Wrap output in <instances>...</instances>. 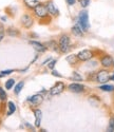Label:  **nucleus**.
I'll use <instances>...</instances> for the list:
<instances>
[{
    "label": "nucleus",
    "instance_id": "nucleus-5",
    "mask_svg": "<svg viewBox=\"0 0 114 132\" xmlns=\"http://www.w3.org/2000/svg\"><path fill=\"white\" fill-rule=\"evenodd\" d=\"M34 13H35L36 16H38V17H40V18H44L45 16L49 14L47 6H44V5L40 4V3H39L35 9H34Z\"/></svg>",
    "mask_w": 114,
    "mask_h": 132
},
{
    "label": "nucleus",
    "instance_id": "nucleus-10",
    "mask_svg": "<svg viewBox=\"0 0 114 132\" xmlns=\"http://www.w3.org/2000/svg\"><path fill=\"white\" fill-rule=\"evenodd\" d=\"M21 22H22V24H23L25 28H28L29 29L33 24V19L29 15H23V16L21 17Z\"/></svg>",
    "mask_w": 114,
    "mask_h": 132
},
{
    "label": "nucleus",
    "instance_id": "nucleus-2",
    "mask_svg": "<svg viewBox=\"0 0 114 132\" xmlns=\"http://www.w3.org/2000/svg\"><path fill=\"white\" fill-rule=\"evenodd\" d=\"M59 50L61 53H67L70 49V37L68 35H62L59 38Z\"/></svg>",
    "mask_w": 114,
    "mask_h": 132
},
{
    "label": "nucleus",
    "instance_id": "nucleus-21",
    "mask_svg": "<svg viewBox=\"0 0 114 132\" xmlns=\"http://www.w3.org/2000/svg\"><path fill=\"white\" fill-rule=\"evenodd\" d=\"M108 131H114V117H111L110 120H109Z\"/></svg>",
    "mask_w": 114,
    "mask_h": 132
},
{
    "label": "nucleus",
    "instance_id": "nucleus-12",
    "mask_svg": "<svg viewBox=\"0 0 114 132\" xmlns=\"http://www.w3.org/2000/svg\"><path fill=\"white\" fill-rule=\"evenodd\" d=\"M34 114H35V126L36 127H40L41 124V117H42V113L39 109H35L34 110Z\"/></svg>",
    "mask_w": 114,
    "mask_h": 132
},
{
    "label": "nucleus",
    "instance_id": "nucleus-20",
    "mask_svg": "<svg viewBox=\"0 0 114 132\" xmlns=\"http://www.w3.org/2000/svg\"><path fill=\"white\" fill-rule=\"evenodd\" d=\"M14 85H15V80L14 79H9L5 82V88H6V89H12V87Z\"/></svg>",
    "mask_w": 114,
    "mask_h": 132
},
{
    "label": "nucleus",
    "instance_id": "nucleus-22",
    "mask_svg": "<svg viewBox=\"0 0 114 132\" xmlns=\"http://www.w3.org/2000/svg\"><path fill=\"white\" fill-rule=\"evenodd\" d=\"M0 100L1 101H5L6 100V93L1 87H0Z\"/></svg>",
    "mask_w": 114,
    "mask_h": 132
},
{
    "label": "nucleus",
    "instance_id": "nucleus-14",
    "mask_svg": "<svg viewBox=\"0 0 114 132\" xmlns=\"http://www.w3.org/2000/svg\"><path fill=\"white\" fill-rule=\"evenodd\" d=\"M72 32H73V34L76 35V36H83V34H84V33H83L84 31H83L82 27L79 26V24L74 26V27L72 28Z\"/></svg>",
    "mask_w": 114,
    "mask_h": 132
},
{
    "label": "nucleus",
    "instance_id": "nucleus-18",
    "mask_svg": "<svg viewBox=\"0 0 114 132\" xmlns=\"http://www.w3.org/2000/svg\"><path fill=\"white\" fill-rule=\"evenodd\" d=\"M15 111H16V107H15L14 103H13V102H9V111H7V115L13 114Z\"/></svg>",
    "mask_w": 114,
    "mask_h": 132
},
{
    "label": "nucleus",
    "instance_id": "nucleus-30",
    "mask_svg": "<svg viewBox=\"0 0 114 132\" xmlns=\"http://www.w3.org/2000/svg\"><path fill=\"white\" fill-rule=\"evenodd\" d=\"M3 37H4V34H3L2 32H0V41L2 40V38H3Z\"/></svg>",
    "mask_w": 114,
    "mask_h": 132
},
{
    "label": "nucleus",
    "instance_id": "nucleus-24",
    "mask_svg": "<svg viewBox=\"0 0 114 132\" xmlns=\"http://www.w3.org/2000/svg\"><path fill=\"white\" fill-rule=\"evenodd\" d=\"M72 78H73L74 80H78V81H80V80L83 79V78H82V76L79 75L77 72H74V73H73V77H72Z\"/></svg>",
    "mask_w": 114,
    "mask_h": 132
},
{
    "label": "nucleus",
    "instance_id": "nucleus-31",
    "mask_svg": "<svg viewBox=\"0 0 114 132\" xmlns=\"http://www.w3.org/2000/svg\"><path fill=\"white\" fill-rule=\"evenodd\" d=\"M110 80H114V74L112 76H110Z\"/></svg>",
    "mask_w": 114,
    "mask_h": 132
},
{
    "label": "nucleus",
    "instance_id": "nucleus-16",
    "mask_svg": "<svg viewBox=\"0 0 114 132\" xmlns=\"http://www.w3.org/2000/svg\"><path fill=\"white\" fill-rule=\"evenodd\" d=\"M99 89L101 91H106V92H112L114 91V86H111V85H105V84H102L100 87H99Z\"/></svg>",
    "mask_w": 114,
    "mask_h": 132
},
{
    "label": "nucleus",
    "instance_id": "nucleus-26",
    "mask_svg": "<svg viewBox=\"0 0 114 132\" xmlns=\"http://www.w3.org/2000/svg\"><path fill=\"white\" fill-rule=\"evenodd\" d=\"M55 63H56V60H52V61L50 62V64H49V68H50V69H54Z\"/></svg>",
    "mask_w": 114,
    "mask_h": 132
},
{
    "label": "nucleus",
    "instance_id": "nucleus-15",
    "mask_svg": "<svg viewBox=\"0 0 114 132\" xmlns=\"http://www.w3.org/2000/svg\"><path fill=\"white\" fill-rule=\"evenodd\" d=\"M25 3L30 9H35L39 4V1L38 0H25Z\"/></svg>",
    "mask_w": 114,
    "mask_h": 132
},
{
    "label": "nucleus",
    "instance_id": "nucleus-23",
    "mask_svg": "<svg viewBox=\"0 0 114 132\" xmlns=\"http://www.w3.org/2000/svg\"><path fill=\"white\" fill-rule=\"evenodd\" d=\"M48 46H52V47H50L52 50H54V51H57V49H59V47L57 46V43L55 42V41H50L49 43H48Z\"/></svg>",
    "mask_w": 114,
    "mask_h": 132
},
{
    "label": "nucleus",
    "instance_id": "nucleus-27",
    "mask_svg": "<svg viewBox=\"0 0 114 132\" xmlns=\"http://www.w3.org/2000/svg\"><path fill=\"white\" fill-rule=\"evenodd\" d=\"M13 72V70H6V71H2V75H9V74H11Z\"/></svg>",
    "mask_w": 114,
    "mask_h": 132
},
{
    "label": "nucleus",
    "instance_id": "nucleus-17",
    "mask_svg": "<svg viewBox=\"0 0 114 132\" xmlns=\"http://www.w3.org/2000/svg\"><path fill=\"white\" fill-rule=\"evenodd\" d=\"M77 60H79L78 57H77V55H70V56L67 57V61L69 63H71V64H75Z\"/></svg>",
    "mask_w": 114,
    "mask_h": 132
},
{
    "label": "nucleus",
    "instance_id": "nucleus-6",
    "mask_svg": "<svg viewBox=\"0 0 114 132\" xmlns=\"http://www.w3.org/2000/svg\"><path fill=\"white\" fill-rule=\"evenodd\" d=\"M64 88H66L64 84L58 81L55 86H53L50 89V93H51V95H58V94H60L64 90Z\"/></svg>",
    "mask_w": 114,
    "mask_h": 132
},
{
    "label": "nucleus",
    "instance_id": "nucleus-8",
    "mask_svg": "<svg viewBox=\"0 0 114 132\" xmlns=\"http://www.w3.org/2000/svg\"><path fill=\"white\" fill-rule=\"evenodd\" d=\"M69 90L71 92H74V93H80V92H84L85 90V87L80 84H71L69 85Z\"/></svg>",
    "mask_w": 114,
    "mask_h": 132
},
{
    "label": "nucleus",
    "instance_id": "nucleus-29",
    "mask_svg": "<svg viewBox=\"0 0 114 132\" xmlns=\"http://www.w3.org/2000/svg\"><path fill=\"white\" fill-rule=\"evenodd\" d=\"M52 74H53L54 76H57V77H61V75H60L59 73H57L56 71H53V72H52Z\"/></svg>",
    "mask_w": 114,
    "mask_h": 132
},
{
    "label": "nucleus",
    "instance_id": "nucleus-11",
    "mask_svg": "<svg viewBox=\"0 0 114 132\" xmlns=\"http://www.w3.org/2000/svg\"><path fill=\"white\" fill-rule=\"evenodd\" d=\"M30 43H31V46L35 49L37 52H40V53H43V52H45V50H47V48H45L42 43H40V42H37V41H30Z\"/></svg>",
    "mask_w": 114,
    "mask_h": 132
},
{
    "label": "nucleus",
    "instance_id": "nucleus-25",
    "mask_svg": "<svg viewBox=\"0 0 114 132\" xmlns=\"http://www.w3.org/2000/svg\"><path fill=\"white\" fill-rule=\"evenodd\" d=\"M90 3V0H80V4L83 7H87Z\"/></svg>",
    "mask_w": 114,
    "mask_h": 132
},
{
    "label": "nucleus",
    "instance_id": "nucleus-4",
    "mask_svg": "<svg viewBox=\"0 0 114 132\" xmlns=\"http://www.w3.org/2000/svg\"><path fill=\"white\" fill-rule=\"evenodd\" d=\"M93 56H94V55H93V52H92V51H90V50H83V51H80V52L77 54L78 59H79V60H82V61L90 60Z\"/></svg>",
    "mask_w": 114,
    "mask_h": 132
},
{
    "label": "nucleus",
    "instance_id": "nucleus-28",
    "mask_svg": "<svg viewBox=\"0 0 114 132\" xmlns=\"http://www.w3.org/2000/svg\"><path fill=\"white\" fill-rule=\"evenodd\" d=\"M67 2H68V4H69V5H73V4H75L76 0H67Z\"/></svg>",
    "mask_w": 114,
    "mask_h": 132
},
{
    "label": "nucleus",
    "instance_id": "nucleus-7",
    "mask_svg": "<svg viewBox=\"0 0 114 132\" xmlns=\"http://www.w3.org/2000/svg\"><path fill=\"white\" fill-rule=\"evenodd\" d=\"M100 64L104 68H111L114 65V60L110 55H105L100 58Z\"/></svg>",
    "mask_w": 114,
    "mask_h": 132
},
{
    "label": "nucleus",
    "instance_id": "nucleus-3",
    "mask_svg": "<svg viewBox=\"0 0 114 132\" xmlns=\"http://www.w3.org/2000/svg\"><path fill=\"white\" fill-rule=\"evenodd\" d=\"M96 80L100 84H106L110 80V75L107 70H99L96 73Z\"/></svg>",
    "mask_w": 114,
    "mask_h": 132
},
{
    "label": "nucleus",
    "instance_id": "nucleus-13",
    "mask_svg": "<svg viewBox=\"0 0 114 132\" xmlns=\"http://www.w3.org/2000/svg\"><path fill=\"white\" fill-rule=\"evenodd\" d=\"M47 9H48L49 14H51V15H53V16L58 15V10L55 7V5H54L52 2H49V3L47 4Z\"/></svg>",
    "mask_w": 114,
    "mask_h": 132
},
{
    "label": "nucleus",
    "instance_id": "nucleus-9",
    "mask_svg": "<svg viewBox=\"0 0 114 132\" xmlns=\"http://www.w3.org/2000/svg\"><path fill=\"white\" fill-rule=\"evenodd\" d=\"M29 102H30L32 105H34V106H38V105H40V104L43 102V97H42V95H40V94H36V95L31 96V97L29 98Z\"/></svg>",
    "mask_w": 114,
    "mask_h": 132
},
{
    "label": "nucleus",
    "instance_id": "nucleus-19",
    "mask_svg": "<svg viewBox=\"0 0 114 132\" xmlns=\"http://www.w3.org/2000/svg\"><path fill=\"white\" fill-rule=\"evenodd\" d=\"M23 86H25L23 81H20V82H18V84L15 86V89H14L15 93H16V94H18V93H19V92L22 90V88H23Z\"/></svg>",
    "mask_w": 114,
    "mask_h": 132
},
{
    "label": "nucleus",
    "instance_id": "nucleus-32",
    "mask_svg": "<svg viewBox=\"0 0 114 132\" xmlns=\"http://www.w3.org/2000/svg\"><path fill=\"white\" fill-rule=\"evenodd\" d=\"M2 76H3V75H2V74H1V73H0V77H2Z\"/></svg>",
    "mask_w": 114,
    "mask_h": 132
},
{
    "label": "nucleus",
    "instance_id": "nucleus-1",
    "mask_svg": "<svg viewBox=\"0 0 114 132\" xmlns=\"http://www.w3.org/2000/svg\"><path fill=\"white\" fill-rule=\"evenodd\" d=\"M78 21H79V26L82 27L83 31L86 32L89 30L90 23H89V15H88L87 11H82L80 14H79V17H78Z\"/></svg>",
    "mask_w": 114,
    "mask_h": 132
}]
</instances>
